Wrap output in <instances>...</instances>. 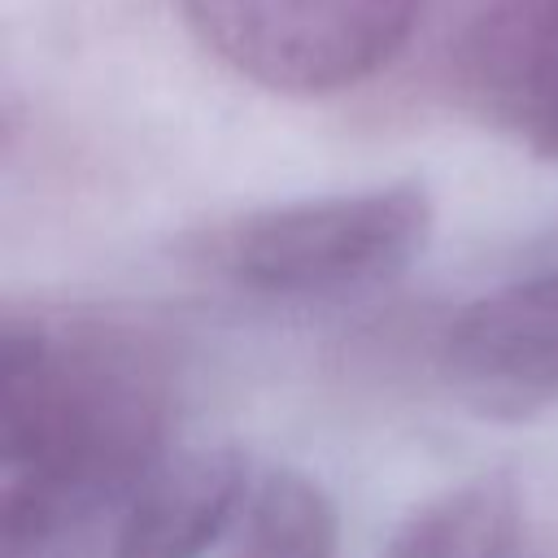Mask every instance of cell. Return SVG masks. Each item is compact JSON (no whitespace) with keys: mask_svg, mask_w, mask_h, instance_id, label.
<instances>
[{"mask_svg":"<svg viewBox=\"0 0 558 558\" xmlns=\"http://www.w3.org/2000/svg\"><path fill=\"white\" fill-rule=\"evenodd\" d=\"M423 0H179L196 44L275 96H336L375 78Z\"/></svg>","mask_w":558,"mask_h":558,"instance_id":"3957f363","label":"cell"},{"mask_svg":"<svg viewBox=\"0 0 558 558\" xmlns=\"http://www.w3.org/2000/svg\"><path fill=\"white\" fill-rule=\"evenodd\" d=\"M453 96L558 161V0H488L449 48Z\"/></svg>","mask_w":558,"mask_h":558,"instance_id":"277c9868","label":"cell"},{"mask_svg":"<svg viewBox=\"0 0 558 558\" xmlns=\"http://www.w3.org/2000/svg\"><path fill=\"white\" fill-rule=\"evenodd\" d=\"M248 488L235 449L170 453L122 497L109 558H205L235 527Z\"/></svg>","mask_w":558,"mask_h":558,"instance_id":"8992f818","label":"cell"},{"mask_svg":"<svg viewBox=\"0 0 558 558\" xmlns=\"http://www.w3.org/2000/svg\"><path fill=\"white\" fill-rule=\"evenodd\" d=\"M336 545L331 497L301 471H270L244 497L231 558H336Z\"/></svg>","mask_w":558,"mask_h":558,"instance_id":"ba28073f","label":"cell"},{"mask_svg":"<svg viewBox=\"0 0 558 558\" xmlns=\"http://www.w3.org/2000/svg\"><path fill=\"white\" fill-rule=\"evenodd\" d=\"M445 371L488 410L558 397V266L471 301L440 336Z\"/></svg>","mask_w":558,"mask_h":558,"instance_id":"5b68a950","label":"cell"},{"mask_svg":"<svg viewBox=\"0 0 558 558\" xmlns=\"http://www.w3.org/2000/svg\"><path fill=\"white\" fill-rule=\"evenodd\" d=\"M432 218L423 183H384L227 218L196 240V253L262 296H344L405 270Z\"/></svg>","mask_w":558,"mask_h":558,"instance_id":"7a4b0ae2","label":"cell"},{"mask_svg":"<svg viewBox=\"0 0 558 558\" xmlns=\"http://www.w3.org/2000/svg\"><path fill=\"white\" fill-rule=\"evenodd\" d=\"M170 344L105 310L0 318V558H57L166 453Z\"/></svg>","mask_w":558,"mask_h":558,"instance_id":"6da1fadb","label":"cell"},{"mask_svg":"<svg viewBox=\"0 0 558 558\" xmlns=\"http://www.w3.org/2000/svg\"><path fill=\"white\" fill-rule=\"evenodd\" d=\"M523 527L506 475H480L423 501L388 541L384 558H514Z\"/></svg>","mask_w":558,"mask_h":558,"instance_id":"52a82bcc","label":"cell"}]
</instances>
